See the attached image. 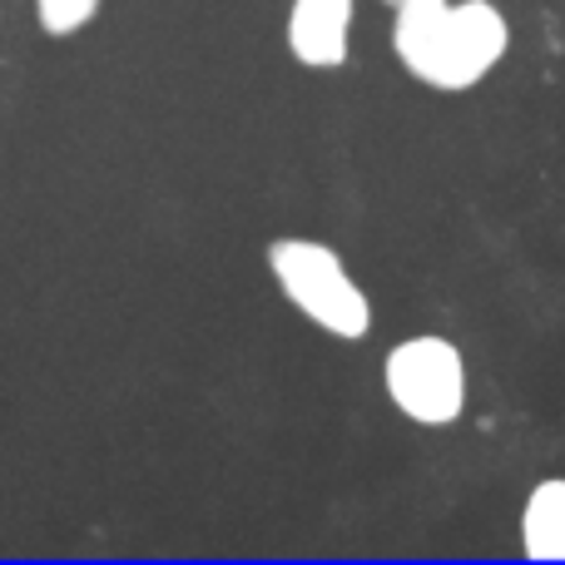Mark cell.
<instances>
[{
	"mask_svg": "<svg viewBox=\"0 0 565 565\" xmlns=\"http://www.w3.org/2000/svg\"><path fill=\"white\" fill-rule=\"evenodd\" d=\"M521 556L536 565H565V477H546L526 491Z\"/></svg>",
	"mask_w": 565,
	"mask_h": 565,
	"instance_id": "obj_5",
	"label": "cell"
},
{
	"mask_svg": "<svg viewBox=\"0 0 565 565\" xmlns=\"http://www.w3.org/2000/svg\"><path fill=\"white\" fill-rule=\"evenodd\" d=\"M268 274H274L278 292L312 322L318 332L338 342H367L372 338V298L352 268L342 264V254L322 238L282 234L268 244Z\"/></svg>",
	"mask_w": 565,
	"mask_h": 565,
	"instance_id": "obj_2",
	"label": "cell"
},
{
	"mask_svg": "<svg viewBox=\"0 0 565 565\" xmlns=\"http://www.w3.org/2000/svg\"><path fill=\"white\" fill-rule=\"evenodd\" d=\"M387 402L417 427H451L467 412V358L441 332H412L382 358Z\"/></svg>",
	"mask_w": 565,
	"mask_h": 565,
	"instance_id": "obj_3",
	"label": "cell"
},
{
	"mask_svg": "<svg viewBox=\"0 0 565 565\" xmlns=\"http://www.w3.org/2000/svg\"><path fill=\"white\" fill-rule=\"evenodd\" d=\"M358 0H292L282 20V45L302 70H342L352 55Z\"/></svg>",
	"mask_w": 565,
	"mask_h": 565,
	"instance_id": "obj_4",
	"label": "cell"
},
{
	"mask_svg": "<svg viewBox=\"0 0 565 565\" xmlns=\"http://www.w3.org/2000/svg\"><path fill=\"white\" fill-rule=\"evenodd\" d=\"M387 10H407V6H427V0H382Z\"/></svg>",
	"mask_w": 565,
	"mask_h": 565,
	"instance_id": "obj_7",
	"label": "cell"
},
{
	"mask_svg": "<svg viewBox=\"0 0 565 565\" xmlns=\"http://www.w3.org/2000/svg\"><path fill=\"white\" fill-rule=\"evenodd\" d=\"M392 55L437 95L477 89L511 50V20L497 0H427L392 10Z\"/></svg>",
	"mask_w": 565,
	"mask_h": 565,
	"instance_id": "obj_1",
	"label": "cell"
},
{
	"mask_svg": "<svg viewBox=\"0 0 565 565\" xmlns=\"http://www.w3.org/2000/svg\"><path fill=\"white\" fill-rule=\"evenodd\" d=\"M99 6H105V0H35V25L45 30L50 40H70L85 25H95Z\"/></svg>",
	"mask_w": 565,
	"mask_h": 565,
	"instance_id": "obj_6",
	"label": "cell"
}]
</instances>
